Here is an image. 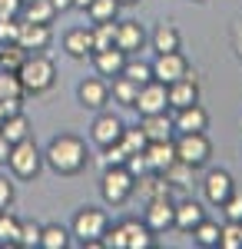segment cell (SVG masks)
<instances>
[{"label":"cell","instance_id":"obj_1","mask_svg":"<svg viewBox=\"0 0 242 249\" xmlns=\"http://www.w3.org/2000/svg\"><path fill=\"white\" fill-rule=\"evenodd\" d=\"M43 163L56 176H76L90 166V150L76 133H56L43 150Z\"/></svg>","mask_w":242,"mask_h":249},{"label":"cell","instance_id":"obj_2","mask_svg":"<svg viewBox=\"0 0 242 249\" xmlns=\"http://www.w3.org/2000/svg\"><path fill=\"white\" fill-rule=\"evenodd\" d=\"M20 83H23V93L27 96H40L47 93V90H53L56 83V63L43 50H37V53H27L23 57V63H20L17 70Z\"/></svg>","mask_w":242,"mask_h":249},{"label":"cell","instance_id":"obj_3","mask_svg":"<svg viewBox=\"0 0 242 249\" xmlns=\"http://www.w3.org/2000/svg\"><path fill=\"white\" fill-rule=\"evenodd\" d=\"M110 230V216L100 206H80L70 223V236H76L83 246H103V232Z\"/></svg>","mask_w":242,"mask_h":249},{"label":"cell","instance_id":"obj_4","mask_svg":"<svg viewBox=\"0 0 242 249\" xmlns=\"http://www.w3.org/2000/svg\"><path fill=\"white\" fill-rule=\"evenodd\" d=\"M133 186H136V176H133L126 166H103V176H100V196L106 206H126L133 199Z\"/></svg>","mask_w":242,"mask_h":249},{"label":"cell","instance_id":"obj_5","mask_svg":"<svg viewBox=\"0 0 242 249\" xmlns=\"http://www.w3.org/2000/svg\"><path fill=\"white\" fill-rule=\"evenodd\" d=\"M7 166L17 179H37L40 170H43V153L34 143V136L20 140V143H10V153H7Z\"/></svg>","mask_w":242,"mask_h":249},{"label":"cell","instance_id":"obj_6","mask_svg":"<svg viewBox=\"0 0 242 249\" xmlns=\"http://www.w3.org/2000/svg\"><path fill=\"white\" fill-rule=\"evenodd\" d=\"M173 146H176V160L189 163L192 170L206 166V163H209V156H212V143H209L206 130H203V133H176Z\"/></svg>","mask_w":242,"mask_h":249},{"label":"cell","instance_id":"obj_7","mask_svg":"<svg viewBox=\"0 0 242 249\" xmlns=\"http://www.w3.org/2000/svg\"><path fill=\"white\" fill-rule=\"evenodd\" d=\"M133 110H139V116L166 113V110H169V90H166V83H159V80H146V83H139V93H136Z\"/></svg>","mask_w":242,"mask_h":249},{"label":"cell","instance_id":"obj_8","mask_svg":"<svg viewBox=\"0 0 242 249\" xmlns=\"http://www.w3.org/2000/svg\"><path fill=\"white\" fill-rule=\"evenodd\" d=\"M76 100H80V107L83 110H103L106 103H110V80L106 77H86L80 80V87H76Z\"/></svg>","mask_w":242,"mask_h":249},{"label":"cell","instance_id":"obj_9","mask_svg":"<svg viewBox=\"0 0 242 249\" xmlns=\"http://www.w3.org/2000/svg\"><path fill=\"white\" fill-rule=\"evenodd\" d=\"M236 193V179H232V173H225V170H209L206 173V179H203V199L209 203V206H223L225 199Z\"/></svg>","mask_w":242,"mask_h":249},{"label":"cell","instance_id":"obj_10","mask_svg":"<svg viewBox=\"0 0 242 249\" xmlns=\"http://www.w3.org/2000/svg\"><path fill=\"white\" fill-rule=\"evenodd\" d=\"M173 219H176V203H173L169 196H156V199H149L146 210H143V223H146L153 232L173 230Z\"/></svg>","mask_w":242,"mask_h":249},{"label":"cell","instance_id":"obj_11","mask_svg":"<svg viewBox=\"0 0 242 249\" xmlns=\"http://www.w3.org/2000/svg\"><path fill=\"white\" fill-rule=\"evenodd\" d=\"M146 43H149V37H146V30H143L139 20H116V47H120L126 57L139 53Z\"/></svg>","mask_w":242,"mask_h":249},{"label":"cell","instance_id":"obj_12","mask_svg":"<svg viewBox=\"0 0 242 249\" xmlns=\"http://www.w3.org/2000/svg\"><path fill=\"white\" fill-rule=\"evenodd\" d=\"M186 73H189V60L179 50L156 53V60H153V80H159V83H173V80L186 77Z\"/></svg>","mask_w":242,"mask_h":249},{"label":"cell","instance_id":"obj_13","mask_svg":"<svg viewBox=\"0 0 242 249\" xmlns=\"http://www.w3.org/2000/svg\"><path fill=\"white\" fill-rule=\"evenodd\" d=\"M123 120L116 113H96V120H93V126H90V140H93L96 146L103 150V146H110V143H120V136H123Z\"/></svg>","mask_w":242,"mask_h":249},{"label":"cell","instance_id":"obj_14","mask_svg":"<svg viewBox=\"0 0 242 249\" xmlns=\"http://www.w3.org/2000/svg\"><path fill=\"white\" fill-rule=\"evenodd\" d=\"M166 90H169V110H183L189 103H199V80H196L192 70H189L186 77L166 83Z\"/></svg>","mask_w":242,"mask_h":249},{"label":"cell","instance_id":"obj_15","mask_svg":"<svg viewBox=\"0 0 242 249\" xmlns=\"http://www.w3.org/2000/svg\"><path fill=\"white\" fill-rule=\"evenodd\" d=\"M50 40H53V30H50V23H30V20L20 17V37L17 43L27 50V53H37V50H47L50 47Z\"/></svg>","mask_w":242,"mask_h":249},{"label":"cell","instance_id":"obj_16","mask_svg":"<svg viewBox=\"0 0 242 249\" xmlns=\"http://www.w3.org/2000/svg\"><path fill=\"white\" fill-rule=\"evenodd\" d=\"M173 130L176 133H203V130H209V113H206L199 103H189L183 110H176Z\"/></svg>","mask_w":242,"mask_h":249},{"label":"cell","instance_id":"obj_17","mask_svg":"<svg viewBox=\"0 0 242 249\" xmlns=\"http://www.w3.org/2000/svg\"><path fill=\"white\" fill-rule=\"evenodd\" d=\"M90 60H93V70L100 73V77H120L123 73V67H126V53L120 50V47H110V50H93L90 53Z\"/></svg>","mask_w":242,"mask_h":249},{"label":"cell","instance_id":"obj_18","mask_svg":"<svg viewBox=\"0 0 242 249\" xmlns=\"http://www.w3.org/2000/svg\"><path fill=\"white\" fill-rule=\"evenodd\" d=\"M63 50L73 60H86L93 53V27H73L63 34Z\"/></svg>","mask_w":242,"mask_h":249},{"label":"cell","instance_id":"obj_19","mask_svg":"<svg viewBox=\"0 0 242 249\" xmlns=\"http://www.w3.org/2000/svg\"><path fill=\"white\" fill-rule=\"evenodd\" d=\"M206 219V206L199 199H183V203H176V219H173V230L179 232H192L199 223Z\"/></svg>","mask_w":242,"mask_h":249},{"label":"cell","instance_id":"obj_20","mask_svg":"<svg viewBox=\"0 0 242 249\" xmlns=\"http://www.w3.org/2000/svg\"><path fill=\"white\" fill-rule=\"evenodd\" d=\"M133 196H139L143 203L149 199H156V196H169V183L163 179V173H143V176H136V186H133Z\"/></svg>","mask_w":242,"mask_h":249},{"label":"cell","instance_id":"obj_21","mask_svg":"<svg viewBox=\"0 0 242 249\" xmlns=\"http://www.w3.org/2000/svg\"><path fill=\"white\" fill-rule=\"evenodd\" d=\"M143 156L153 173H166V166L176 160V146H173V140H156V143H146Z\"/></svg>","mask_w":242,"mask_h":249},{"label":"cell","instance_id":"obj_22","mask_svg":"<svg viewBox=\"0 0 242 249\" xmlns=\"http://www.w3.org/2000/svg\"><path fill=\"white\" fill-rule=\"evenodd\" d=\"M139 130L146 133L149 143H156V140H173L176 130H173V116L169 113H149L139 120Z\"/></svg>","mask_w":242,"mask_h":249},{"label":"cell","instance_id":"obj_23","mask_svg":"<svg viewBox=\"0 0 242 249\" xmlns=\"http://www.w3.org/2000/svg\"><path fill=\"white\" fill-rule=\"evenodd\" d=\"M149 43H153L156 53H173V50L183 47V37H179V30L166 20V23H156V30L149 34Z\"/></svg>","mask_w":242,"mask_h":249},{"label":"cell","instance_id":"obj_24","mask_svg":"<svg viewBox=\"0 0 242 249\" xmlns=\"http://www.w3.org/2000/svg\"><path fill=\"white\" fill-rule=\"evenodd\" d=\"M123 232H126V249H153V236L156 232L149 230L143 219H123Z\"/></svg>","mask_w":242,"mask_h":249},{"label":"cell","instance_id":"obj_25","mask_svg":"<svg viewBox=\"0 0 242 249\" xmlns=\"http://www.w3.org/2000/svg\"><path fill=\"white\" fill-rule=\"evenodd\" d=\"M0 133L7 136L10 143H20V140H27V136L34 133V126H30V120H27V113L20 110V113L3 116V123H0Z\"/></svg>","mask_w":242,"mask_h":249},{"label":"cell","instance_id":"obj_26","mask_svg":"<svg viewBox=\"0 0 242 249\" xmlns=\"http://www.w3.org/2000/svg\"><path fill=\"white\" fill-rule=\"evenodd\" d=\"M136 93H139V83H133L130 77H113L110 80V96L120 103V107H130L133 110V103H136Z\"/></svg>","mask_w":242,"mask_h":249},{"label":"cell","instance_id":"obj_27","mask_svg":"<svg viewBox=\"0 0 242 249\" xmlns=\"http://www.w3.org/2000/svg\"><path fill=\"white\" fill-rule=\"evenodd\" d=\"M20 17L30 20V23H53L56 20V7L50 3V0H27L23 10H20Z\"/></svg>","mask_w":242,"mask_h":249},{"label":"cell","instance_id":"obj_28","mask_svg":"<svg viewBox=\"0 0 242 249\" xmlns=\"http://www.w3.org/2000/svg\"><path fill=\"white\" fill-rule=\"evenodd\" d=\"M70 246V230L60 223H43L40 230V249H67Z\"/></svg>","mask_w":242,"mask_h":249},{"label":"cell","instance_id":"obj_29","mask_svg":"<svg viewBox=\"0 0 242 249\" xmlns=\"http://www.w3.org/2000/svg\"><path fill=\"white\" fill-rule=\"evenodd\" d=\"M20 239V219L10 210H0V246L14 249Z\"/></svg>","mask_w":242,"mask_h":249},{"label":"cell","instance_id":"obj_30","mask_svg":"<svg viewBox=\"0 0 242 249\" xmlns=\"http://www.w3.org/2000/svg\"><path fill=\"white\" fill-rule=\"evenodd\" d=\"M192 236V243L196 246H203V249H216L219 246V223H212V219H203L196 230L189 232Z\"/></svg>","mask_w":242,"mask_h":249},{"label":"cell","instance_id":"obj_31","mask_svg":"<svg viewBox=\"0 0 242 249\" xmlns=\"http://www.w3.org/2000/svg\"><path fill=\"white\" fill-rule=\"evenodd\" d=\"M116 14H120L116 0H90V7H86V17L93 20V23H113Z\"/></svg>","mask_w":242,"mask_h":249},{"label":"cell","instance_id":"obj_32","mask_svg":"<svg viewBox=\"0 0 242 249\" xmlns=\"http://www.w3.org/2000/svg\"><path fill=\"white\" fill-rule=\"evenodd\" d=\"M23 83L14 70H0V103L3 100H23Z\"/></svg>","mask_w":242,"mask_h":249},{"label":"cell","instance_id":"obj_33","mask_svg":"<svg viewBox=\"0 0 242 249\" xmlns=\"http://www.w3.org/2000/svg\"><path fill=\"white\" fill-rule=\"evenodd\" d=\"M192 166H189V163H183V160H173V163H169L166 166V173H163V179H166V183H173V186H189V183H192Z\"/></svg>","mask_w":242,"mask_h":249},{"label":"cell","instance_id":"obj_34","mask_svg":"<svg viewBox=\"0 0 242 249\" xmlns=\"http://www.w3.org/2000/svg\"><path fill=\"white\" fill-rule=\"evenodd\" d=\"M23 57H27V50H23L20 43H3V47H0V70H14V73H17Z\"/></svg>","mask_w":242,"mask_h":249},{"label":"cell","instance_id":"obj_35","mask_svg":"<svg viewBox=\"0 0 242 249\" xmlns=\"http://www.w3.org/2000/svg\"><path fill=\"white\" fill-rule=\"evenodd\" d=\"M120 143H123V150H126V153H143L149 140H146V133L139 130V123H136V126H123V136H120Z\"/></svg>","mask_w":242,"mask_h":249},{"label":"cell","instance_id":"obj_36","mask_svg":"<svg viewBox=\"0 0 242 249\" xmlns=\"http://www.w3.org/2000/svg\"><path fill=\"white\" fill-rule=\"evenodd\" d=\"M123 77H130L133 83H146V80H153V63H146V60H136V57H126Z\"/></svg>","mask_w":242,"mask_h":249},{"label":"cell","instance_id":"obj_37","mask_svg":"<svg viewBox=\"0 0 242 249\" xmlns=\"http://www.w3.org/2000/svg\"><path fill=\"white\" fill-rule=\"evenodd\" d=\"M116 47V20L113 23H93V50Z\"/></svg>","mask_w":242,"mask_h":249},{"label":"cell","instance_id":"obj_38","mask_svg":"<svg viewBox=\"0 0 242 249\" xmlns=\"http://www.w3.org/2000/svg\"><path fill=\"white\" fill-rule=\"evenodd\" d=\"M40 230H43V223H34V219H20V239H17V246H20V249H34V246H40Z\"/></svg>","mask_w":242,"mask_h":249},{"label":"cell","instance_id":"obj_39","mask_svg":"<svg viewBox=\"0 0 242 249\" xmlns=\"http://www.w3.org/2000/svg\"><path fill=\"white\" fill-rule=\"evenodd\" d=\"M219 249H242V223H229L219 226Z\"/></svg>","mask_w":242,"mask_h":249},{"label":"cell","instance_id":"obj_40","mask_svg":"<svg viewBox=\"0 0 242 249\" xmlns=\"http://www.w3.org/2000/svg\"><path fill=\"white\" fill-rule=\"evenodd\" d=\"M126 150H123V143H110V146H103V166H126Z\"/></svg>","mask_w":242,"mask_h":249},{"label":"cell","instance_id":"obj_41","mask_svg":"<svg viewBox=\"0 0 242 249\" xmlns=\"http://www.w3.org/2000/svg\"><path fill=\"white\" fill-rule=\"evenodd\" d=\"M17 37H20V17H3L0 20V47L17 43Z\"/></svg>","mask_w":242,"mask_h":249},{"label":"cell","instance_id":"obj_42","mask_svg":"<svg viewBox=\"0 0 242 249\" xmlns=\"http://www.w3.org/2000/svg\"><path fill=\"white\" fill-rule=\"evenodd\" d=\"M219 210L225 213V219H229V223H242V193L236 190V193H232V196L223 203V206H219Z\"/></svg>","mask_w":242,"mask_h":249},{"label":"cell","instance_id":"obj_43","mask_svg":"<svg viewBox=\"0 0 242 249\" xmlns=\"http://www.w3.org/2000/svg\"><path fill=\"white\" fill-rule=\"evenodd\" d=\"M103 246L106 249H126V232H123V223H116L103 232Z\"/></svg>","mask_w":242,"mask_h":249},{"label":"cell","instance_id":"obj_44","mask_svg":"<svg viewBox=\"0 0 242 249\" xmlns=\"http://www.w3.org/2000/svg\"><path fill=\"white\" fill-rule=\"evenodd\" d=\"M126 170L133 173V176H143V173H149V163L143 153H130L126 156Z\"/></svg>","mask_w":242,"mask_h":249},{"label":"cell","instance_id":"obj_45","mask_svg":"<svg viewBox=\"0 0 242 249\" xmlns=\"http://www.w3.org/2000/svg\"><path fill=\"white\" fill-rule=\"evenodd\" d=\"M14 196H17V190H14V183H10L7 176H0V210H10Z\"/></svg>","mask_w":242,"mask_h":249},{"label":"cell","instance_id":"obj_46","mask_svg":"<svg viewBox=\"0 0 242 249\" xmlns=\"http://www.w3.org/2000/svg\"><path fill=\"white\" fill-rule=\"evenodd\" d=\"M23 10V0H0V20L3 17H20Z\"/></svg>","mask_w":242,"mask_h":249},{"label":"cell","instance_id":"obj_47","mask_svg":"<svg viewBox=\"0 0 242 249\" xmlns=\"http://www.w3.org/2000/svg\"><path fill=\"white\" fill-rule=\"evenodd\" d=\"M229 40H232V50H236V57L242 60V20H236V23L229 27Z\"/></svg>","mask_w":242,"mask_h":249},{"label":"cell","instance_id":"obj_48","mask_svg":"<svg viewBox=\"0 0 242 249\" xmlns=\"http://www.w3.org/2000/svg\"><path fill=\"white\" fill-rule=\"evenodd\" d=\"M7 153H10V140H7V136L0 133V166L7 163Z\"/></svg>","mask_w":242,"mask_h":249},{"label":"cell","instance_id":"obj_49","mask_svg":"<svg viewBox=\"0 0 242 249\" xmlns=\"http://www.w3.org/2000/svg\"><path fill=\"white\" fill-rule=\"evenodd\" d=\"M56 7V14H67V10H73V0H50Z\"/></svg>","mask_w":242,"mask_h":249},{"label":"cell","instance_id":"obj_50","mask_svg":"<svg viewBox=\"0 0 242 249\" xmlns=\"http://www.w3.org/2000/svg\"><path fill=\"white\" fill-rule=\"evenodd\" d=\"M90 7V0H73V10H86Z\"/></svg>","mask_w":242,"mask_h":249},{"label":"cell","instance_id":"obj_51","mask_svg":"<svg viewBox=\"0 0 242 249\" xmlns=\"http://www.w3.org/2000/svg\"><path fill=\"white\" fill-rule=\"evenodd\" d=\"M116 3H120V7H126V3H139V0H116Z\"/></svg>","mask_w":242,"mask_h":249},{"label":"cell","instance_id":"obj_52","mask_svg":"<svg viewBox=\"0 0 242 249\" xmlns=\"http://www.w3.org/2000/svg\"><path fill=\"white\" fill-rule=\"evenodd\" d=\"M0 123H3V113H0Z\"/></svg>","mask_w":242,"mask_h":249},{"label":"cell","instance_id":"obj_53","mask_svg":"<svg viewBox=\"0 0 242 249\" xmlns=\"http://www.w3.org/2000/svg\"><path fill=\"white\" fill-rule=\"evenodd\" d=\"M23 3H27V0H23Z\"/></svg>","mask_w":242,"mask_h":249},{"label":"cell","instance_id":"obj_54","mask_svg":"<svg viewBox=\"0 0 242 249\" xmlns=\"http://www.w3.org/2000/svg\"><path fill=\"white\" fill-rule=\"evenodd\" d=\"M199 3H203V0H199Z\"/></svg>","mask_w":242,"mask_h":249}]
</instances>
